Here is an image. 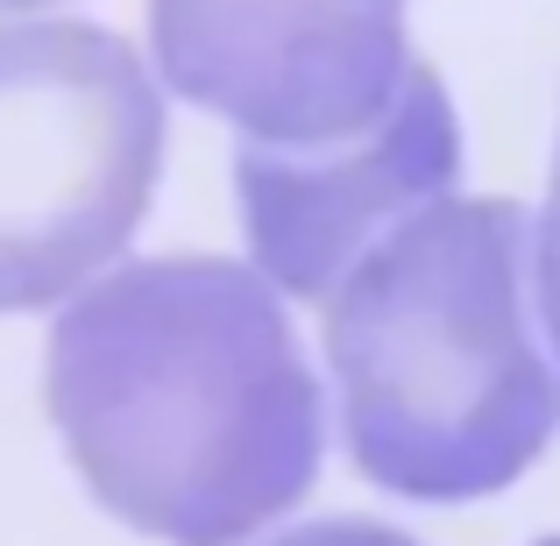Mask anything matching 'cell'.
I'll return each mask as SVG.
<instances>
[{
    "mask_svg": "<svg viewBox=\"0 0 560 546\" xmlns=\"http://www.w3.org/2000/svg\"><path fill=\"white\" fill-rule=\"evenodd\" d=\"M57 440L100 511L164 546H256L313 497L327 383L242 256H142L57 305Z\"/></svg>",
    "mask_w": 560,
    "mask_h": 546,
    "instance_id": "6da1fadb",
    "label": "cell"
},
{
    "mask_svg": "<svg viewBox=\"0 0 560 546\" xmlns=\"http://www.w3.org/2000/svg\"><path fill=\"white\" fill-rule=\"evenodd\" d=\"M341 448L411 504L497 497L560 433V356L533 291V206L411 213L319 305Z\"/></svg>",
    "mask_w": 560,
    "mask_h": 546,
    "instance_id": "7a4b0ae2",
    "label": "cell"
},
{
    "mask_svg": "<svg viewBox=\"0 0 560 546\" xmlns=\"http://www.w3.org/2000/svg\"><path fill=\"white\" fill-rule=\"evenodd\" d=\"M164 178V79L79 14L0 22V313L79 299Z\"/></svg>",
    "mask_w": 560,
    "mask_h": 546,
    "instance_id": "3957f363",
    "label": "cell"
},
{
    "mask_svg": "<svg viewBox=\"0 0 560 546\" xmlns=\"http://www.w3.org/2000/svg\"><path fill=\"white\" fill-rule=\"evenodd\" d=\"M164 93L242 142L313 150L390 114L411 65V0H150Z\"/></svg>",
    "mask_w": 560,
    "mask_h": 546,
    "instance_id": "277c9868",
    "label": "cell"
},
{
    "mask_svg": "<svg viewBox=\"0 0 560 546\" xmlns=\"http://www.w3.org/2000/svg\"><path fill=\"white\" fill-rule=\"evenodd\" d=\"M454 191H462V114L425 57L411 65L390 114L362 136L313 142V150L234 142L248 263L291 305H327L334 284L383 234H397L411 213Z\"/></svg>",
    "mask_w": 560,
    "mask_h": 546,
    "instance_id": "5b68a950",
    "label": "cell"
},
{
    "mask_svg": "<svg viewBox=\"0 0 560 546\" xmlns=\"http://www.w3.org/2000/svg\"><path fill=\"white\" fill-rule=\"evenodd\" d=\"M533 291H539V320H547V341L560 356V142H553V185L533 213Z\"/></svg>",
    "mask_w": 560,
    "mask_h": 546,
    "instance_id": "8992f818",
    "label": "cell"
},
{
    "mask_svg": "<svg viewBox=\"0 0 560 546\" xmlns=\"http://www.w3.org/2000/svg\"><path fill=\"white\" fill-rule=\"evenodd\" d=\"M256 546H419V539L383 525V519H362V511H334V519H305V525H284V533H262Z\"/></svg>",
    "mask_w": 560,
    "mask_h": 546,
    "instance_id": "52a82bcc",
    "label": "cell"
},
{
    "mask_svg": "<svg viewBox=\"0 0 560 546\" xmlns=\"http://www.w3.org/2000/svg\"><path fill=\"white\" fill-rule=\"evenodd\" d=\"M57 0H0V14H50Z\"/></svg>",
    "mask_w": 560,
    "mask_h": 546,
    "instance_id": "ba28073f",
    "label": "cell"
},
{
    "mask_svg": "<svg viewBox=\"0 0 560 546\" xmlns=\"http://www.w3.org/2000/svg\"><path fill=\"white\" fill-rule=\"evenodd\" d=\"M533 546H560V533H553V539H533Z\"/></svg>",
    "mask_w": 560,
    "mask_h": 546,
    "instance_id": "9c48e42d",
    "label": "cell"
}]
</instances>
